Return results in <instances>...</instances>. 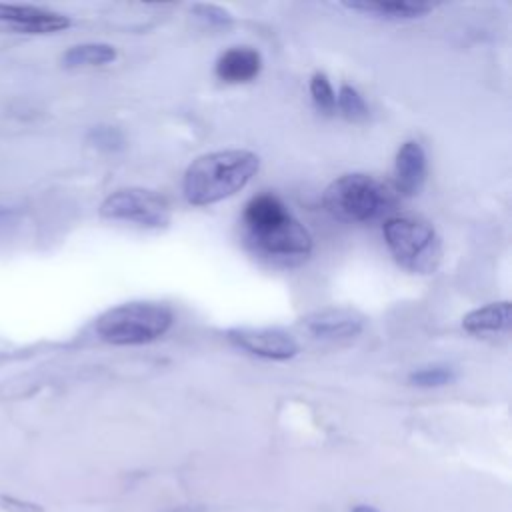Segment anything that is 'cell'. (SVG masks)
<instances>
[{
	"label": "cell",
	"mask_w": 512,
	"mask_h": 512,
	"mask_svg": "<svg viewBox=\"0 0 512 512\" xmlns=\"http://www.w3.org/2000/svg\"><path fill=\"white\" fill-rule=\"evenodd\" d=\"M456 378V372L454 368L450 366H444V364H434V366H424V368H418L414 370L408 380L416 386H444V384H450L452 380Z\"/></svg>",
	"instance_id": "2e32d148"
},
{
	"label": "cell",
	"mask_w": 512,
	"mask_h": 512,
	"mask_svg": "<svg viewBox=\"0 0 512 512\" xmlns=\"http://www.w3.org/2000/svg\"><path fill=\"white\" fill-rule=\"evenodd\" d=\"M194 10L198 12L200 18H204L212 24H218V26H226V24L232 22V16L226 10H222L218 6H212V4H198V6H194Z\"/></svg>",
	"instance_id": "ac0fdd59"
},
{
	"label": "cell",
	"mask_w": 512,
	"mask_h": 512,
	"mask_svg": "<svg viewBox=\"0 0 512 512\" xmlns=\"http://www.w3.org/2000/svg\"><path fill=\"white\" fill-rule=\"evenodd\" d=\"M350 512H376L372 506H364V504H360V506H356V508H352Z\"/></svg>",
	"instance_id": "d6986e66"
},
{
	"label": "cell",
	"mask_w": 512,
	"mask_h": 512,
	"mask_svg": "<svg viewBox=\"0 0 512 512\" xmlns=\"http://www.w3.org/2000/svg\"><path fill=\"white\" fill-rule=\"evenodd\" d=\"M426 180V154L420 142L408 140L400 146L394 160V190L398 196H414Z\"/></svg>",
	"instance_id": "30bf717a"
},
{
	"label": "cell",
	"mask_w": 512,
	"mask_h": 512,
	"mask_svg": "<svg viewBox=\"0 0 512 512\" xmlns=\"http://www.w3.org/2000/svg\"><path fill=\"white\" fill-rule=\"evenodd\" d=\"M350 10L362 12V14H372L378 18H388V20H408V18H418L424 16L432 10L430 4L424 2H346L344 4Z\"/></svg>",
	"instance_id": "4fadbf2b"
},
{
	"label": "cell",
	"mask_w": 512,
	"mask_h": 512,
	"mask_svg": "<svg viewBox=\"0 0 512 512\" xmlns=\"http://www.w3.org/2000/svg\"><path fill=\"white\" fill-rule=\"evenodd\" d=\"M262 68V56L250 46H234L226 50L216 62V74L224 82H248L258 76Z\"/></svg>",
	"instance_id": "8fae6325"
},
{
	"label": "cell",
	"mask_w": 512,
	"mask_h": 512,
	"mask_svg": "<svg viewBox=\"0 0 512 512\" xmlns=\"http://www.w3.org/2000/svg\"><path fill=\"white\" fill-rule=\"evenodd\" d=\"M174 314L162 302L138 300L106 310L96 320V332L116 346L146 344L160 338L172 326Z\"/></svg>",
	"instance_id": "277c9868"
},
{
	"label": "cell",
	"mask_w": 512,
	"mask_h": 512,
	"mask_svg": "<svg viewBox=\"0 0 512 512\" xmlns=\"http://www.w3.org/2000/svg\"><path fill=\"white\" fill-rule=\"evenodd\" d=\"M242 236L256 258L278 268L300 266L312 252L310 232L270 192L256 194L244 206Z\"/></svg>",
	"instance_id": "6da1fadb"
},
{
	"label": "cell",
	"mask_w": 512,
	"mask_h": 512,
	"mask_svg": "<svg viewBox=\"0 0 512 512\" xmlns=\"http://www.w3.org/2000/svg\"><path fill=\"white\" fill-rule=\"evenodd\" d=\"M336 106L342 112V116L352 122H364L368 118V106H366L364 98L358 94L356 88H352L348 84L340 86L338 96H336Z\"/></svg>",
	"instance_id": "9a60e30c"
},
{
	"label": "cell",
	"mask_w": 512,
	"mask_h": 512,
	"mask_svg": "<svg viewBox=\"0 0 512 512\" xmlns=\"http://www.w3.org/2000/svg\"><path fill=\"white\" fill-rule=\"evenodd\" d=\"M0 24L28 34H50L68 28L70 20L58 12L36 6L0 4Z\"/></svg>",
	"instance_id": "9c48e42d"
},
{
	"label": "cell",
	"mask_w": 512,
	"mask_h": 512,
	"mask_svg": "<svg viewBox=\"0 0 512 512\" xmlns=\"http://www.w3.org/2000/svg\"><path fill=\"white\" fill-rule=\"evenodd\" d=\"M462 326L466 332L476 336L506 332L510 328V302H492L476 308L464 316Z\"/></svg>",
	"instance_id": "7c38bea8"
},
{
	"label": "cell",
	"mask_w": 512,
	"mask_h": 512,
	"mask_svg": "<svg viewBox=\"0 0 512 512\" xmlns=\"http://www.w3.org/2000/svg\"><path fill=\"white\" fill-rule=\"evenodd\" d=\"M260 158L250 150L228 148L198 156L186 168L182 192L194 206H210L240 192L258 172Z\"/></svg>",
	"instance_id": "7a4b0ae2"
},
{
	"label": "cell",
	"mask_w": 512,
	"mask_h": 512,
	"mask_svg": "<svg viewBox=\"0 0 512 512\" xmlns=\"http://www.w3.org/2000/svg\"><path fill=\"white\" fill-rule=\"evenodd\" d=\"M226 338L234 346L268 360H288L298 352L296 338L282 328H230Z\"/></svg>",
	"instance_id": "52a82bcc"
},
{
	"label": "cell",
	"mask_w": 512,
	"mask_h": 512,
	"mask_svg": "<svg viewBox=\"0 0 512 512\" xmlns=\"http://www.w3.org/2000/svg\"><path fill=\"white\" fill-rule=\"evenodd\" d=\"M100 214L108 220L134 222L146 228H162L172 218L168 200L146 188H122L112 192L102 204Z\"/></svg>",
	"instance_id": "8992f818"
},
{
	"label": "cell",
	"mask_w": 512,
	"mask_h": 512,
	"mask_svg": "<svg viewBox=\"0 0 512 512\" xmlns=\"http://www.w3.org/2000/svg\"><path fill=\"white\" fill-rule=\"evenodd\" d=\"M364 328V316L352 308H320L298 322V330L316 340L354 338Z\"/></svg>",
	"instance_id": "ba28073f"
},
{
	"label": "cell",
	"mask_w": 512,
	"mask_h": 512,
	"mask_svg": "<svg viewBox=\"0 0 512 512\" xmlns=\"http://www.w3.org/2000/svg\"><path fill=\"white\" fill-rule=\"evenodd\" d=\"M396 202L398 192L392 184L362 172L344 174L324 190L326 210L334 218L352 224L378 220L394 210Z\"/></svg>",
	"instance_id": "3957f363"
},
{
	"label": "cell",
	"mask_w": 512,
	"mask_h": 512,
	"mask_svg": "<svg viewBox=\"0 0 512 512\" xmlns=\"http://www.w3.org/2000/svg\"><path fill=\"white\" fill-rule=\"evenodd\" d=\"M310 94H312L314 104L322 112H326V114L334 112V108H336V94H334V90H332V86H330V82H328V78L324 74L318 72V74L312 76V80H310Z\"/></svg>",
	"instance_id": "e0dca14e"
},
{
	"label": "cell",
	"mask_w": 512,
	"mask_h": 512,
	"mask_svg": "<svg viewBox=\"0 0 512 512\" xmlns=\"http://www.w3.org/2000/svg\"><path fill=\"white\" fill-rule=\"evenodd\" d=\"M382 234L394 260L414 274H434L442 262V242L430 222L418 216H392Z\"/></svg>",
	"instance_id": "5b68a950"
},
{
	"label": "cell",
	"mask_w": 512,
	"mask_h": 512,
	"mask_svg": "<svg viewBox=\"0 0 512 512\" xmlns=\"http://www.w3.org/2000/svg\"><path fill=\"white\" fill-rule=\"evenodd\" d=\"M116 58V50L110 44L102 42H90V44H78L64 52L62 62L68 68H82V66H102Z\"/></svg>",
	"instance_id": "5bb4252c"
}]
</instances>
